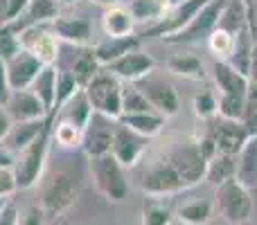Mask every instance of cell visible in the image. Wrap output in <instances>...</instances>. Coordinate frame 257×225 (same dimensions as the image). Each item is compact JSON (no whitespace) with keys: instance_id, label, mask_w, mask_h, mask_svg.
Listing matches in <instances>:
<instances>
[{"instance_id":"cell-2","label":"cell","mask_w":257,"mask_h":225,"mask_svg":"<svg viewBox=\"0 0 257 225\" xmlns=\"http://www.w3.org/2000/svg\"><path fill=\"white\" fill-rule=\"evenodd\" d=\"M138 176V189L142 194H147L149 198H165V196H176L181 191H185L178 173L174 171V167L167 162L163 153L154 155L149 160H142L136 167Z\"/></svg>"},{"instance_id":"cell-44","label":"cell","mask_w":257,"mask_h":225,"mask_svg":"<svg viewBox=\"0 0 257 225\" xmlns=\"http://www.w3.org/2000/svg\"><path fill=\"white\" fill-rule=\"evenodd\" d=\"M16 221H18V207H16V203L9 200V203L0 209V225H16Z\"/></svg>"},{"instance_id":"cell-37","label":"cell","mask_w":257,"mask_h":225,"mask_svg":"<svg viewBox=\"0 0 257 225\" xmlns=\"http://www.w3.org/2000/svg\"><path fill=\"white\" fill-rule=\"evenodd\" d=\"M208 48L210 52L217 57V61H228L232 57V50H235V36L226 30H214L208 36Z\"/></svg>"},{"instance_id":"cell-32","label":"cell","mask_w":257,"mask_h":225,"mask_svg":"<svg viewBox=\"0 0 257 225\" xmlns=\"http://www.w3.org/2000/svg\"><path fill=\"white\" fill-rule=\"evenodd\" d=\"M237 173V160L232 155H221L217 153L212 160H208V167H205V180L217 189L219 185L232 180Z\"/></svg>"},{"instance_id":"cell-52","label":"cell","mask_w":257,"mask_h":225,"mask_svg":"<svg viewBox=\"0 0 257 225\" xmlns=\"http://www.w3.org/2000/svg\"><path fill=\"white\" fill-rule=\"evenodd\" d=\"M172 225H185V223H181V221H178V218H174V221H172Z\"/></svg>"},{"instance_id":"cell-7","label":"cell","mask_w":257,"mask_h":225,"mask_svg":"<svg viewBox=\"0 0 257 225\" xmlns=\"http://www.w3.org/2000/svg\"><path fill=\"white\" fill-rule=\"evenodd\" d=\"M93 113H99L108 119L122 117V81L113 77L108 70H102L84 88Z\"/></svg>"},{"instance_id":"cell-47","label":"cell","mask_w":257,"mask_h":225,"mask_svg":"<svg viewBox=\"0 0 257 225\" xmlns=\"http://www.w3.org/2000/svg\"><path fill=\"white\" fill-rule=\"evenodd\" d=\"M248 81L253 86H257V41L253 45V52H250V63H248Z\"/></svg>"},{"instance_id":"cell-40","label":"cell","mask_w":257,"mask_h":225,"mask_svg":"<svg viewBox=\"0 0 257 225\" xmlns=\"http://www.w3.org/2000/svg\"><path fill=\"white\" fill-rule=\"evenodd\" d=\"M48 223V214L39 203L25 205L18 209V221L16 225H45Z\"/></svg>"},{"instance_id":"cell-29","label":"cell","mask_w":257,"mask_h":225,"mask_svg":"<svg viewBox=\"0 0 257 225\" xmlns=\"http://www.w3.org/2000/svg\"><path fill=\"white\" fill-rule=\"evenodd\" d=\"M30 90L41 99V104L45 106L48 115H52L54 102H57V66H45L41 70V75L34 79Z\"/></svg>"},{"instance_id":"cell-41","label":"cell","mask_w":257,"mask_h":225,"mask_svg":"<svg viewBox=\"0 0 257 225\" xmlns=\"http://www.w3.org/2000/svg\"><path fill=\"white\" fill-rule=\"evenodd\" d=\"M241 124L248 128L250 135H255V133H257V86H253V84H250L248 97H246V108H244Z\"/></svg>"},{"instance_id":"cell-50","label":"cell","mask_w":257,"mask_h":225,"mask_svg":"<svg viewBox=\"0 0 257 225\" xmlns=\"http://www.w3.org/2000/svg\"><path fill=\"white\" fill-rule=\"evenodd\" d=\"M79 0H57V5H63V7H72V5H77Z\"/></svg>"},{"instance_id":"cell-35","label":"cell","mask_w":257,"mask_h":225,"mask_svg":"<svg viewBox=\"0 0 257 225\" xmlns=\"http://www.w3.org/2000/svg\"><path fill=\"white\" fill-rule=\"evenodd\" d=\"M151 111H154V108L149 106L147 97L138 90L136 84H122V117H124V115L151 113Z\"/></svg>"},{"instance_id":"cell-28","label":"cell","mask_w":257,"mask_h":225,"mask_svg":"<svg viewBox=\"0 0 257 225\" xmlns=\"http://www.w3.org/2000/svg\"><path fill=\"white\" fill-rule=\"evenodd\" d=\"M120 124H124L126 128H131L133 133L142 135L145 140H151V137L160 135L165 131V122L167 119L158 113H142V115H124V117L117 119Z\"/></svg>"},{"instance_id":"cell-39","label":"cell","mask_w":257,"mask_h":225,"mask_svg":"<svg viewBox=\"0 0 257 225\" xmlns=\"http://www.w3.org/2000/svg\"><path fill=\"white\" fill-rule=\"evenodd\" d=\"M21 41H18V34L12 30L9 25H3L0 27V59L3 61H7V59H12L14 54L21 52Z\"/></svg>"},{"instance_id":"cell-20","label":"cell","mask_w":257,"mask_h":225,"mask_svg":"<svg viewBox=\"0 0 257 225\" xmlns=\"http://www.w3.org/2000/svg\"><path fill=\"white\" fill-rule=\"evenodd\" d=\"M5 108H7L9 117L14 119V124H18V122H36V119L50 117L48 111H45V106L41 104V99L36 97L30 88L27 90H12V95H9Z\"/></svg>"},{"instance_id":"cell-33","label":"cell","mask_w":257,"mask_h":225,"mask_svg":"<svg viewBox=\"0 0 257 225\" xmlns=\"http://www.w3.org/2000/svg\"><path fill=\"white\" fill-rule=\"evenodd\" d=\"M81 137H84V131L79 126L68 122H59V119L52 117V142L61 151H79Z\"/></svg>"},{"instance_id":"cell-8","label":"cell","mask_w":257,"mask_h":225,"mask_svg":"<svg viewBox=\"0 0 257 225\" xmlns=\"http://www.w3.org/2000/svg\"><path fill=\"white\" fill-rule=\"evenodd\" d=\"M228 3H230V0H210V3L196 14L194 21H192L185 30H181L174 36H167V39H163V41L165 43H172V45H190V43L208 41V36L217 30L219 18H221Z\"/></svg>"},{"instance_id":"cell-3","label":"cell","mask_w":257,"mask_h":225,"mask_svg":"<svg viewBox=\"0 0 257 225\" xmlns=\"http://www.w3.org/2000/svg\"><path fill=\"white\" fill-rule=\"evenodd\" d=\"M160 153L167 158V162L174 167V171L178 173L183 187L192 189L201 180H205V167L208 160L201 155L199 144L194 137H178V140L169 142L167 149H163Z\"/></svg>"},{"instance_id":"cell-25","label":"cell","mask_w":257,"mask_h":225,"mask_svg":"<svg viewBox=\"0 0 257 225\" xmlns=\"http://www.w3.org/2000/svg\"><path fill=\"white\" fill-rule=\"evenodd\" d=\"M48 124H50V117L36 119V122H18V124H14L12 131H9V135L5 137V142H3L5 149L12 151V153L16 155L18 151H23L27 144H32Z\"/></svg>"},{"instance_id":"cell-51","label":"cell","mask_w":257,"mask_h":225,"mask_svg":"<svg viewBox=\"0 0 257 225\" xmlns=\"http://www.w3.org/2000/svg\"><path fill=\"white\" fill-rule=\"evenodd\" d=\"M9 200H12V198H0V209H3V207H5V205H7V203H9Z\"/></svg>"},{"instance_id":"cell-46","label":"cell","mask_w":257,"mask_h":225,"mask_svg":"<svg viewBox=\"0 0 257 225\" xmlns=\"http://www.w3.org/2000/svg\"><path fill=\"white\" fill-rule=\"evenodd\" d=\"M12 126H14V119L9 117V113H7V108L0 104V142H5V137L9 135V131H12Z\"/></svg>"},{"instance_id":"cell-27","label":"cell","mask_w":257,"mask_h":225,"mask_svg":"<svg viewBox=\"0 0 257 225\" xmlns=\"http://www.w3.org/2000/svg\"><path fill=\"white\" fill-rule=\"evenodd\" d=\"M90 115H93V108H90L86 93L81 90V93H77L68 104H63L57 113H52V117L59 119V122L75 124V126H79L81 131H84L86 124H88V119H90Z\"/></svg>"},{"instance_id":"cell-4","label":"cell","mask_w":257,"mask_h":225,"mask_svg":"<svg viewBox=\"0 0 257 225\" xmlns=\"http://www.w3.org/2000/svg\"><path fill=\"white\" fill-rule=\"evenodd\" d=\"M88 171L93 178V185L108 203H122L128 196V176L126 169L113 158L111 153L102 155V158L88 160Z\"/></svg>"},{"instance_id":"cell-13","label":"cell","mask_w":257,"mask_h":225,"mask_svg":"<svg viewBox=\"0 0 257 225\" xmlns=\"http://www.w3.org/2000/svg\"><path fill=\"white\" fill-rule=\"evenodd\" d=\"M205 131L210 133V137L217 144V153L232 155V158H237V153L244 149V144L250 137L248 128L241 122H232V119H221V117H214L212 124Z\"/></svg>"},{"instance_id":"cell-34","label":"cell","mask_w":257,"mask_h":225,"mask_svg":"<svg viewBox=\"0 0 257 225\" xmlns=\"http://www.w3.org/2000/svg\"><path fill=\"white\" fill-rule=\"evenodd\" d=\"M174 212L163 198H149L142 207V225H172L174 221Z\"/></svg>"},{"instance_id":"cell-17","label":"cell","mask_w":257,"mask_h":225,"mask_svg":"<svg viewBox=\"0 0 257 225\" xmlns=\"http://www.w3.org/2000/svg\"><path fill=\"white\" fill-rule=\"evenodd\" d=\"M43 63L30 54L27 50H21L18 54H14L12 59L5 61V70H7V77H9V86L12 90H27L32 88L34 79L41 75L43 70Z\"/></svg>"},{"instance_id":"cell-36","label":"cell","mask_w":257,"mask_h":225,"mask_svg":"<svg viewBox=\"0 0 257 225\" xmlns=\"http://www.w3.org/2000/svg\"><path fill=\"white\" fill-rule=\"evenodd\" d=\"M81 90H84V88L77 84L75 77H72L66 68L57 66V102H54V113H57L63 104L70 102L77 93H81Z\"/></svg>"},{"instance_id":"cell-48","label":"cell","mask_w":257,"mask_h":225,"mask_svg":"<svg viewBox=\"0 0 257 225\" xmlns=\"http://www.w3.org/2000/svg\"><path fill=\"white\" fill-rule=\"evenodd\" d=\"M0 167L3 169H12L14 167V153L5 149L3 142H0Z\"/></svg>"},{"instance_id":"cell-24","label":"cell","mask_w":257,"mask_h":225,"mask_svg":"<svg viewBox=\"0 0 257 225\" xmlns=\"http://www.w3.org/2000/svg\"><path fill=\"white\" fill-rule=\"evenodd\" d=\"M237 173L235 180L246 189H257V133L248 137L244 149L237 153Z\"/></svg>"},{"instance_id":"cell-43","label":"cell","mask_w":257,"mask_h":225,"mask_svg":"<svg viewBox=\"0 0 257 225\" xmlns=\"http://www.w3.org/2000/svg\"><path fill=\"white\" fill-rule=\"evenodd\" d=\"M16 189V180H14L12 169H3L0 167V198H12V194Z\"/></svg>"},{"instance_id":"cell-23","label":"cell","mask_w":257,"mask_h":225,"mask_svg":"<svg viewBox=\"0 0 257 225\" xmlns=\"http://www.w3.org/2000/svg\"><path fill=\"white\" fill-rule=\"evenodd\" d=\"M138 48H140V39L138 36H126V39H108V36H104L102 41H97L93 45L95 57L102 63V68H108L117 59H122L124 54L133 52Z\"/></svg>"},{"instance_id":"cell-30","label":"cell","mask_w":257,"mask_h":225,"mask_svg":"<svg viewBox=\"0 0 257 225\" xmlns=\"http://www.w3.org/2000/svg\"><path fill=\"white\" fill-rule=\"evenodd\" d=\"M165 66H167V70L172 75H178L183 79H190V81L205 79V66L194 54H172Z\"/></svg>"},{"instance_id":"cell-22","label":"cell","mask_w":257,"mask_h":225,"mask_svg":"<svg viewBox=\"0 0 257 225\" xmlns=\"http://www.w3.org/2000/svg\"><path fill=\"white\" fill-rule=\"evenodd\" d=\"M136 18L128 12L126 5L120 7H108L102 14V32L108 39H126V36H136Z\"/></svg>"},{"instance_id":"cell-31","label":"cell","mask_w":257,"mask_h":225,"mask_svg":"<svg viewBox=\"0 0 257 225\" xmlns=\"http://www.w3.org/2000/svg\"><path fill=\"white\" fill-rule=\"evenodd\" d=\"M126 7L133 14L136 23H145L149 27L156 25L169 12V0H131Z\"/></svg>"},{"instance_id":"cell-19","label":"cell","mask_w":257,"mask_h":225,"mask_svg":"<svg viewBox=\"0 0 257 225\" xmlns=\"http://www.w3.org/2000/svg\"><path fill=\"white\" fill-rule=\"evenodd\" d=\"M68 48H70V45H68ZM70 50H72V54L68 57V61L57 63V66L66 68V70L77 79V84H79L81 88H86L104 68H102V63L97 61V57H95L93 45H86V48H70Z\"/></svg>"},{"instance_id":"cell-21","label":"cell","mask_w":257,"mask_h":225,"mask_svg":"<svg viewBox=\"0 0 257 225\" xmlns=\"http://www.w3.org/2000/svg\"><path fill=\"white\" fill-rule=\"evenodd\" d=\"M57 16H59L57 0H30L25 14H23L16 23H12L9 27H12L16 34H21V32L30 30V27L48 25V23H52Z\"/></svg>"},{"instance_id":"cell-26","label":"cell","mask_w":257,"mask_h":225,"mask_svg":"<svg viewBox=\"0 0 257 225\" xmlns=\"http://www.w3.org/2000/svg\"><path fill=\"white\" fill-rule=\"evenodd\" d=\"M212 214L214 198H203V196H194V198L181 203L176 209V218L185 225H208Z\"/></svg>"},{"instance_id":"cell-15","label":"cell","mask_w":257,"mask_h":225,"mask_svg":"<svg viewBox=\"0 0 257 225\" xmlns=\"http://www.w3.org/2000/svg\"><path fill=\"white\" fill-rule=\"evenodd\" d=\"M54 36L59 43H66L70 48H86L93 41V25L86 16H75V14H59L52 23Z\"/></svg>"},{"instance_id":"cell-5","label":"cell","mask_w":257,"mask_h":225,"mask_svg":"<svg viewBox=\"0 0 257 225\" xmlns=\"http://www.w3.org/2000/svg\"><path fill=\"white\" fill-rule=\"evenodd\" d=\"M41 185V207L45 209L48 218H57L75 205L79 196V182L68 171H52Z\"/></svg>"},{"instance_id":"cell-16","label":"cell","mask_w":257,"mask_h":225,"mask_svg":"<svg viewBox=\"0 0 257 225\" xmlns=\"http://www.w3.org/2000/svg\"><path fill=\"white\" fill-rule=\"evenodd\" d=\"M104 70H108L113 77H117L122 84H138L140 79L149 77L156 70V59L149 52L138 48L133 52L124 54L122 59H117L108 68H104Z\"/></svg>"},{"instance_id":"cell-45","label":"cell","mask_w":257,"mask_h":225,"mask_svg":"<svg viewBox=\"0 0 257 225\" xmlns=\"http://www.w3.org/2000/svg\"><path fill=\"white\" fill-rule=\"evenodd\" d=\"M9 95H12V86H9V77H7V70H5V61L0 59V104H7Z\"/></svg>"},{"instance_id":"cell-10","label":"cell","mask_w":257,"mask_h":225,"mask_svg":"<svg viewBox=\"0 0 257 225\" xmlns=\"http://www.w3.org/2000/svg\"><path fill=\"white\" fill-rule=\"evenodd\" d=\"M210 0H181V3L172 5L169 12L160 18L156 25H149L145 27L142 36H158V39H167V36H174L178 34L181 30H185L194 16L201 12V9L208 5Z\"/></svg>"},{"instance_id":"cell-12","label":"cell","mask_w":257,"mask_h":225,"mask_svg":"<svg viewBox=\"0 0 257 225\" xmlns=\"http://www.w3.org/2000/svg\"><path fill=\"white\" fill-rule=\"evenodd\" d=\"M18 41H21V48L27 50L30 54H34L43 66H57L59 63L61 43H59V39L54 36L50 23L48 25H36V27H30V30L21 32Z\"/></svg>"},{"instance_id":"cell-6","label":"cell","mask_w":257,"mask_h":225,"mask_svg":"<svg viewBox=\"0 0 257 225\" xmlns=\"http://www.w3.org/2000/svg\"><path fill=\"white\" fill-rule=\"evenodd\" d=\"M214 209L230 225H248L253 216V196L250 189L232 178L214 189Z\"/></svg>"},{"instance_id":"cell-9","label":"cell","mask_w":257,"mask_h":225,"mask_svg":"<svg viewBox=\"0 0 257 225\" xmlns=\"http://www.w3.org/2000/svg\"><path fill=\"white\" fill-rule=\"evenodd\" d=\"M138 90L147 97L149 106L154 108L158 115H163L165 119L174 117L181 111V97H178V90L172 81H167L165 77L156 75V70L149 77L138 81Z\"/></svg>"},{"instance_id":"cell-38","label":"cell","mask_w":257,"mask_h":225,"mask_svg":"<svg viewBox=\"0 0 257 225\" xmlns=\"http://www.w3.org/2000/svg\"><path fill=\"white\" fill-rule=\"evenodd\" d=\"M194 115L199 119H214L219 113V99L214 90H201L194 95V102H192Z\"/></svg>"},{"instance_id":"cell-11","label":"cell","mask_w":257,"mask_h":225,"mask_svg":"<svg viewBox=\"0 0 257 225\" xmlns=\"http://www.w3.org/2000/svg\"><path fill=\"white\" fill-rule=\"evenodd\" d=\"M115 119H108L99 113H93L84 128V137H81V153L88 160L102 158V155L111 153L113 135H115Z\"/></svg>"},{"instance_id":"cell-18","label":"cell","mask_w":257,"mask_h":225,"mask_svg":"<svg viewBox=\"0 0 257 225\" xmlns=\"http://www.w3.org/2000/svg\"><path fill=\"white\" fill-rule=\"evenodd\" d=\"M210 75H212L219 97H241V99L248 97V90H250L248 77L237 72L230 63L214 61L212 68H210Z\"/></svg>"},{"instance_id":"cell-14","label":"cell","mask_w":257,"mask_h":225,"mask_svg":"<svg viewBox=\"0 0 257 225\" xmlns=\"http://www.w3.org/2000/svg\"><path fill=\"white\" fill-rule=\"evenodd\" d=\"M147 142L142 135L133 133L131 128H126L124 124L117 122L115 124V135H113V146H111V155L126 169H136L138 164L145 160L147 153Z\"/></svg>"},{"instance_id":"cell-42","label":"cell","mask_w":257,"mask_h":225,"mask_svg":"<svg viewBox=\"0 0 257 225\" xmlns=\"http://www.w3.org/2000/svg\"><path fill=\"white\" fill-rule=\"evenodd\" d=\"M27 5H30V0H5V14H3L5 25H12V23H16L18 18L25 14Z\"/></svg>"},{"instance_id":"cell-49","label":"cell","mask_w":257,"mask_h":225,"mask_svg":"<svg viewBox=\"0 0 257 225\" xmlns=\"http://www.w3.org/2000/svg\"><path fill=\"white\" fill-rule=\"evenodd\" d=\"M90 3H95V5H99V7L108 9V7H120V5H128L131 0H90Z\"/></svg>"},{"instance_id":"cell-1","label":"cell","mask_w":257,"mask_h":225,"mask_svg":"<svg viewBox=\"0 0 257 225\" xmlns=\"http://www.w3.org/2000/svg\"><path fill=\"white\" fill-rule=\"evenodd\" d=\"M50 142H52V115H50V124L41 131V135L14 155L12 173L14 180H16V189H32V187H36L43 180Z\"/></svg>"}]
</instances>
